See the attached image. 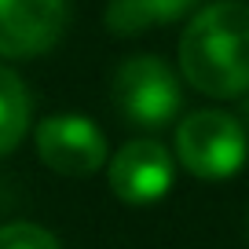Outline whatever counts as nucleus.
<instances>
[{
    "label": "nucleus",
    "instance_id": "f257e3e1",
    "mask_svg": "<svg viewBox=\"0 0 249 249\" xmlns=\"http://www.w3.org/2000/svg\"><path fill=\"white\" fill-rule=\"evenodd\" d=\"M179 73L213 99L249 92V4L216 0L195 11L179 37Z\"/></svg>",
    "mask_w": 249,
    "mask_h": 249
},
{
    "label": "nucleus",
    "instance_id": "f03ea898",
    "mask_svg": "<svg viewBox=\"0 0 249 249\" xmlns=\"http://www.w3.org/2000/svg\"><path fill=\"white\" fill-rule=\"evenodd\" d=\"M246 154V128L227 110H195L176 124V158L198 179H231Z\"/></svg>",
    "mask_w": 249,
    "mask_h": 249
},
{
    "label": "nucleus",
    "instance_id": "7ed1b4c3",
    "mask_svg": "<svg viewBox=\"0 0 249 249\" xmlns=\"http://www.w3.org/2000/svg\"><path fill=\"white\" fill-rule=\"evenodd\" d=\"M114 103L132 124L161 128L183 110V88L158 55H132L114 73Z\"/></svg>",
    "mask_w": 249,
    "mask_h": 249
},
{
    "label": "nucleus",
    "instance_id": "20e7f679",
    "mask_svg": "<svg viewBox=\"0 0 249 249\" xmlns=\"http://www.w3.org/2000/svg\"><path fill=\"white\" fill-rule=\"evenodd\" d=\"M40 161L62 176H92L107 165V136L81 114H52L33 132Z\"/></svg>",
    "mask_w": 249,
    "mask_h": 249
},
{
    "label": "nucleus",
    "instance_id": "39448f33",
    "mask_svg": "<svg viewBox=\"0 0 249 249\" xmlns=\"http://www.w3.org/2000/svg\"><path fill=\"white\" fill-rule=\"evenodd\" d=\"M70 26V0H0V59H37Z\"/></svg>",
    "mask_w": 249,
    "mask_h": 249
},
{
    "label": "nucleus",
    "instance_id": "423d86ee",
    "mask_svg": "<svg viewBox=\"0 0 249 249\" xmlns=\"http://www.w3.org/2000/svg\"><path fill=\"white\" fill-rule=\"evenodd\" d=\"M176 165L172 154L154 140H132L124 143L107 161V179L117 202L124 205H154L172 191Z\"/></svg>",
    "mask_w": 249,
    "mask_h": 249
},
{
    "label": "nucleus",
    "instance_id": "0eeeda50",
    "mask_svg": "<svg viewBox=\"0 0 249 249\" xmlns=\"http://www.w3.org/2000/svg\"><path fill=\"white\" fill-rule=\"evenodd\" d=\"M30 132V92L11 66L0 62V158L11 154Z\"/></svg>",
    "mask_w": 249,
    "mask_h": 249
},
{
    "label": "nucleus",
    "instance_id": "6e6552de",
    "mask_svg": "<svg viewBox=\"0 0 249 249\" xmlns=\"http://www.w3.org/2000/svg\"><path fill=\"white\" fill-rule=\"evenodd\" d=\"M0 249H62L48 227L15 220V224H0Z\"/></svg>",
    "mask_w": 249,
    "mask_h": 249
},
{
    "label": "nucleus",
    "instance_id": "1a4fd4ad",
    "mask_svg": "<svg viewBox=\"0 0 249 249\" xmlns=\"http://www.w3.org/2000/svg\"><path fill=\"white\" fill-rule=\"evenodd\" d=\"M143 11V18H147V26L154 30V26H169L176 22V18H187L191 11H202V0H136Z\"/></svg>",
    "mask_w": 249,
    "mask_h": 249
}]
</instances>
